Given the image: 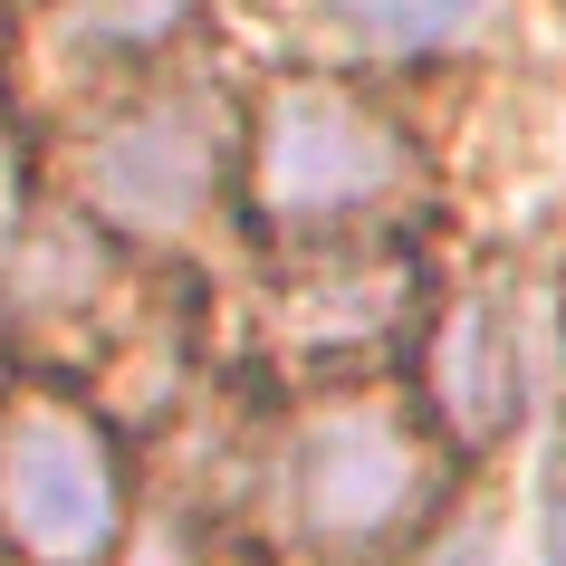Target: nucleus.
Here are the masks:
<instances>
[{
  "label": "nucleus",
  "instance_id": "nucleus-1",
  "mask_svg": "<svg viewBox=\"0 0 566 566\" xmlns=\"http://www.w3.org/2000/svg\"><path fill=\"white\" fill-rule=\"evenodd\" d=\"M116 518L125 480L106 432L49 394H20L0 413V537L30 547L39 566H96L116 547Z\"/></svg>",
  "mask_w": 566,
  "mask_h": 566
},
{
  "label": "nucleus",
  "instance_id": "nucleus-2",
  "mask_svg": "<svg viewBox=\"0 0 566 566\" xmlns=\"http://www.w3.org/2000/svg\"><path fill=\"white\" fill-rule=\"evenodd\" d=\"M432 490L442 480H432L422 432L394 403H375V394L327 403L298 432V509L327 547H385V537H403L432 509Z\"/></svg>",
  "mask_w": 566,
  "mask_h": 566
},
{
  "label": "nucleus",
  "instance_id": "nucleus-3",
  "mask_svg": "<svg viewBox=\"0 0 566 566\" xmlns=\"http://www.w3.org/2000/svg\"><path fill=\"white\" fill-rule=\"evenodd\" d=\"M250 174H260L269 221H346V211L385 202L403 182V135L336 87H279L260 116V164Z\"/></svg>",
  "mask_w": 566,
  "mask_h": 566
},
{
  "label": "nucleus",
  "instance_id": "nucleus-4",
  "mask_svg": "<svg viewBox=\"0 0 566 566\" xmlns=\"http://www.w3.org/2000/svg\"><path fill=\"white\" fill-rule=\"evenodd\" d=\"M221 174V154H211V116L202 106H135L125 125H106V145H96V202L135 221V231H174L192 221Z\"/></svg>",
  "mask_w": 566,
  "mask_h": 566
},
{
  "label": "nucleus",
  "instance_id": "nucleus-5",
  "mask_svg": "<svg viewBox=\"0 0 566 566\" xmlns=\"http://www.w3.org/2000/svg\"><path fill=\"white\" fill-rule=\"evenodd\" d=\"M432 394H442L451 432H471V442L509 432V413H518V327H509V307H500V298H471V307L442 327Z\"/></svg>",
  "mask_w": 566,
  "mask_h": 566
},
{
  "label": "nucleus",
  "instance_id": "nucleus-6",
  "mask_svg": "<svg viewBox=\"0 0 566 566\" xmlns=\"http://www.w3.org/2000/svg\"><path fill=\"white\" fill-rule=\"evenodd\" d=\"M336 30L356 39V49H394V59H413V49H442L461 39L490 10V0H317Z\"/></svg>",
  "mask_w": 566,
  "mask_h": 566
},
{
  "label": "nucleus",
  "instance_id": "nucleus-7",
  "mask_svg": "<svg viewBox=\"0 0 566 566\" xmlns=\"http://www.w3.org/2000/svg\"><path fill=\"white\" fill-rule=\"evenodd\" d=\"M192 0H77V30L96 39H164Z\"/></svg>",
  "mask_w": 566,
  "mask_h": 566
}]
</instances>
